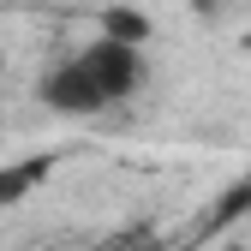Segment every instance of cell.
Listing matches in <instances>:
<instances>
[{
	"mask_svg": "<svg viewBox=\"0 0 251 251\" xmlns=\"http://www.w3.org/2000/svg\"><path fill=\"white\" fill-rule=\"evenodd\" d=\"M150 30H155V24H150V12H138V6H108V12H102V36H108V42H132V48H144Z\"/></svg>",
	"mask_w": 251,
	"mask_h": 251,
	"instance_id": "277c9868",
	"label": "cell"
},
{
	"mask_svg": "<svg viewBox=\"0 0 251 251\" xmlns=\"http://www.w3.org/2000/svg\"><path fill=\"white\" fill-rule=\"evenodd\" d=\"M72 60L84 66V78L96 84V96H102L108 108H114V102H126V96H138V90H144V78H150L144 48H132V42H108V36L84 42Z\"/></svg>",
	"mask_w": 251,
	"mask_h": 251,
	"instance_id": "6da1fadb",
	"label": "cell"
},
{
	"mask_svg": "<svg viewBox=\"0 0 251 251\" xmlns=\"http://www.w3.org/2000/svg\"><path fill=\"white\" fill-rule=\"evenodd\" d=\"M42 174H48V155H36V162H0V209H12L18 198H30Z\"/></svg>",
	"mask_w": 251,
	"mask_h": 251,
	"instance_id": "3957f363",
	"label": "cell"
},
{
	"mask_svg": "<svg viewBox=\"0 0 251 251\" xmlns=\"http://www.w3.org/2000/svg\"><path fill=\"white\" fill-rule=\"evenodd\" d=\"M36 96H42V108H48V114H66V120H90V114H102V108H108V102L96 96V84L84 78L78 60H60V66L42 78Z\"/></svg>",
	"mask_w": 251,
	"mask_h": 251,
	"instance_id": "7a4b0ae2",
	"label": "cell"
}]
</instances>
